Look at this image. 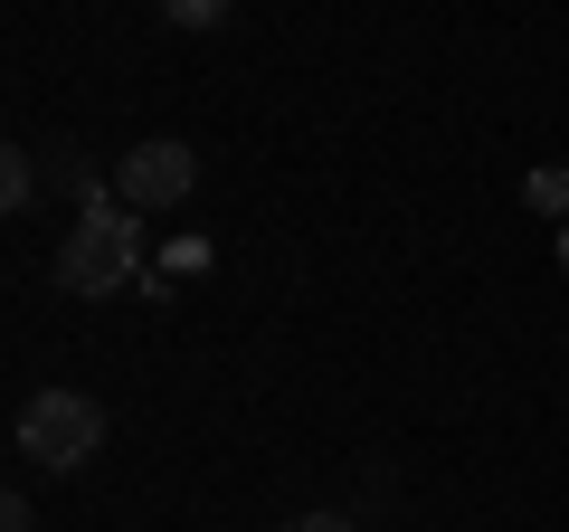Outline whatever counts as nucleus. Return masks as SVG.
Returning a JSON list of instances; mask_svg holds the SVG:
<instances>
[{"label":"nucleus","mask_w":569,"mask_h":532,"mask_svg":"<svg viewBox=\"0 0 569 532\" xmlns=\"http://www.w3.org/2000/svg\"><path fill=\"white\" fill-rule=\"evenodd\" d=\"M133 266H142V228H133V209L114 200V181H104L96 200L77 209L67 247H58V286L67 295H123V286H133Z\"/></svg>","instance_id":"1"},{"label":"nucleus","mask_w":569,"mask_h":532,"mask_svg":"<svg viewBox=\"0 0 569 532\" xmlns=\"http://www.w3.org/2000/svg\"><path fill=\"white\" fill-rule=\"evenodd\" d=\"M10 437H20L29 466H86V456L104 447V410L86 400V390H39V400H20V418H10Z\"/></svg>","instance_id":"2"},{"label":"nucleus","mask_w":569,"mask_h":532,"mask_svg":"<svg viewBox=\"0 0 569 532\" xmlns=\"http://www.w3.org/2000/svg\"><path fill=\"white\" fill-rule=\"evenodd\" d=\"M190 190H200V152L171 144V134H152V144H133L114 162V200L133 209V219H152V209H181Z\"/></svg>","instance_id":"3"},{"label":"nucleus","mask_w":569,"mask_h":532,"mask_svg":"<svg viewBox=\"0 0 569 532\" xmlns=\"http://www.w3.org/2000/svg\"><path fill=\"white\" fill-rule=\"evenodd\" d=\"M0 209H39V152H0Z\"/></svg>","instance_id":"4"},{"label":"nucleus","mask_w":569,"mask_h":532,"mask_svg":"<svg viewBox=\"0 0 569 532\" xmlns=\"http://www.w3.org/2000/svg\"><path fill=\"white\" fill-rule=\"evenodd\" d=\"M522 200L541 209V219H560V228H569V162H550V171H531V181H522Z\"/></svg>","instance_id":"5"},{"label":"nucleus","mask_w":569,"mask_h":532,"mask_svg":"<svg viewBox=\"0 0 569 532\" xmlns=\"http://www.w3.org/2000/svg\"><path fill=\"white\" fill-rule=\"evenodd\" d=\"M228 0H171V29H219Z\"/></svg>","instance_id":"6"},{"label":"nucleus","mask_w":569,"mask_h":532,"mask_svg":"<svg viewBox=\"0 0 569 532\" xmlns=\"http://www.w3.org/2000/svg\"><path fill=\"white\" fill-rule=\"evenodd\" d=\"M0 532H39V513H29L20 494H10V504H0Z\"/></svg>","instance_id":"7"},{"label":"nucleus","mask_w":569,"mask_h":532,"mask_svg":"<svg viewBox=\"0 0 569 532\" xmlns=\"http://www.w3.org/2000/svg\"><path fill=\"white\" fill-rule=\"evenodd\" d=\"M284 532H361V523H342V513H305V523H284Z\"/></svg>","instance_id":"8"},{"label":"nucleus","mask_w":569,"mask_h":532,"mask_svg":"<svg viewBox=\"0 0 569 532\" xmlns=\"http://www.w3.org/2000/svg\"><path fill=\"white\" fill-rule=\"evenodd\" d=\"M560 266H569V228H560Z\"/></svg>","instance_id":"9"}]
</instances>
